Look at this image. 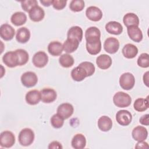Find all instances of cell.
I'll list each match as a JSON object with an SVG mask.
<instances>
[{"instance_id": "b9f144b4", "label": "cell", "mask_w": 149, "mask_h": 149, "mask_svg": "<svg viewBox=\"0 0 149 149\" xmlns=\"http://www.w3.org/2000/svg\"><path fill=\"white\" fill-rule=\"evenodd\" d=\"M48 148L51 149V148H62V146L61 144L56 141H54L51 142L49 146H48Z\"/></svg>"}, {"instance_id": "7c38bea8", "label": "cell", "mask_w": 149, "mask_h": 149, "mask_svg": "<svg viewBox=\"0 0 149 149\" xmlns=\"http://www.w3.org/2000/svg\"><path fill=\"white\" fill-rule=\"evenodd\" d=\"M86 15L89 20L93 22H98L101 19L102 17V12L99 8L91 6L87 8L86 10Z\"/></svg>"}, {"instance_id": "d6a6232c", "label": "cell", "mask_w": 149, "mask_h": 149, "mask_svg": "<svg viewBox=\"0 0 149 149\" xmlns=\"http://www.w3.org/2000/svg\"><path fill=\"white\" fill-rule=\"evenodd\" d=\"M86 49L88 52L91 55L98 54L101 49V42L99 41L96 42L87 43L86 42Z\"/></svg>"}, {"instance_id": "ac0fdd59", "label": "cell", "mask_w": 149, "mask_h": 149, "mask_svg": "<svg viewBox=\"0 0 149 149\" xmlns=\"http://www.w3.org/2000/svg\"><path fill=\"white\" fill-rule=\"evenodd\" d=\"M105 30L109 34L119 35L122 33L123 27L122 24L118 22L111 21L106 24Z\"/></svg>"}, {"instance_id": "cb8c5ba5", "label": "cell", "mask_w": 149, "mask_h": 149, "mask_svg": "<svg viewBox=\"0 0 149 149\" xmlns=\"http://www.w3.org/2000/svg\"><path fill=\"white\" fill-rule=\"evenodd\" d=\"M30 38V32L29 30L25 27H23L19 28L16 32V39L20 43H26L27 42Z\"/></svg>"}, {"instance_id": "4316f807", "label": "cell", "mask_w": 149, "mask_h": 149, "mask_svg": "<svg viewBox=\"0 0 149 149\" xmlns=\"http://www.w3.org/2000/svg\"><path fill=\"white\" fill-rule=\"evenodd\" d=\"M123 22L127 27L130 26H139V19L133 13H126L123 18Z\"/></svg>"}, {"instance_id": "ab89813d", "label": "cell", "mask_w": 149, "mask_h": 149, "mask_svg": "<svg viewBox=\"0 0 149 149\" xmlns=\"http://www.w3.org/2000/svg\"><path fill=\"white\" fill-rule=\"evenodd\" d=\"M66 0H52V6L56 10L63 9L66 5Z\"/></svg>"}, {"instance_id": "f1b7e54d", "label": "cell", "mask_w": 149, "mask_h": 149, "mask_svg": "<svg viewBox=\"0 0 149 149\" xmlns=\"http://www.w3.org/2000/svg\"><path fill=\"white\" fill-rule=\"evenodd\" d=\"M10 21L14 25L20 26L26 22L27 16L22 12H17L12 15Z\"/></svg>"}, {"instance_id": "7402d4cb", "label": "cell", "mask_w": 149, "mask_h": 149, "mask_svg": "<svg viewBox=\"0 0 149 149\" xmlns=\"http://www.w3.org/2000/svg\"><path fill=\"white\" fill-rule=\"evenodd\" d=\"M71 144L72 147L74 149L84 148L86 145V139L82 134H76L73 136Z\"/></svg>"}, {"instance_id": "7a4b0ae2", "label": "cell", "mask_w": 149, "mask_h": 149, "mask_svg": "<svg viewBox=\"0 0 149 149\" xmlns=\"http://www.w3.org/2000/svg\"><path fill=\"white\" fill-rule=\"evenodd\" d=\"M34 140V133L30 128L22 129L18 136L19 143L23 146H29L33 143Z\"/></svg>"}, {"instance_id": "ba28073f", "label": "cell", "mask_w": 149, "mask_h": 149, "mask_svg": "<svg viewBox=\"0 0 149 149\" xmlns=\"http://www.w3.org/2000/svg\"><path fill=\"white\" fill-rule=\"evenodd\" d=\"M104 48L109 54H115L119 48V42L116 38L109 37L105 40L104 43Z\"/></svg>"}, {"instance_id": "484cf974", "label": "cell", "mask_w": 149, "mask_h": 149, "mask_svg": "<svg viewBox=\"0 0 149 149\" xmlns=\"http://www.w3.org/2000/svg\"><path fill=\"white\" fill-rule=\"evenodd\" d=\"M98 127L102 132H108L112 127V121L107 116H102L98 120Z\"/></svg>"}, {"instance_id": "f6af8a7d", "label": "cell", "mask_w": 149, "mask_h": 149, "mask_svg": "<svg viewBox=\"0 0 149 149\" xmlns=\"http://www.w3.org/2000/svg\"><path fill=\"white\" fill-rule=\"evenodd\" d=\"M143 82L146 85V86L148 87V72H146L143 76Z\"/></svg>"}, {"instance_id": "d590c367", "label": "cell", "mask_w": 149, "mask_h": 149, "mask_svg": "<svg viewBox=\"0 0 149 149\" xmlns=\"http://www.w3.org/2000/svg\"><path fill=\"white\" fill-rule=\"evenodd\" d=\"M51 123L54 128H61L64 123V119L58 113L54 114L51 118Z\"/></svg>"}, {"instance_id": "2e32d148", "label": "cell", "mask_w": 149, "mask_h": 149, "mask_svg": "<svg viewBox=\"0 0 149 149\" xmlns=\"http://www.w3.org/2000/svg\"><path fill=\"white\" fill-rule=\"evenodd\" d=\"M133 138L137 141H144L148 136V132L146 127L142 126H137L135 127L132 132Z\"/></svg>"}, {"instance_id": "d6986e66", "label": "cell", "mask_w": 149, "mask_h": 149, "mask_svg": "<svg viewBox=\"0 0 149 149\" xmlns=\"http://www.w3.org/2000/svg\"><path fill=\"white\" fill-rule=\"evenodd\" d=\"M112 61L111 58L107 54H101L96 59L97 66L101 69H107L112 65Z\"/></svg>"}, {"instance_id": "d4e9b609", "label": "cell", "mask_w": 149, "mask_h": 149, "mask_svg": "<svg viewBox=\"0 0 149 149\" xmlns=\"http://www.w3.org/2000/svg\"><path fill=\"white\" fill-rule=\"evenodd\" d=\"M122 52L125 58L132 59L138 54V48L132 44H127L122 48Z\"/></svg>"}, {"instance_id": "6da1fadb", "label": "cell", "mask_w": 149, "mask_h": 149, "mask_svg": "<svg viewBox=\"0 0 149 149\" xmlns=\"http://www.w3.org/2000/svg\"><path fill=\"white\" fill-rule=\"evenodd\" d=\"M113 102L119 108H125L131 104L132 98L128 94L122 91H119L113 95Z\"/></svg>"}, {"instance_id": "8992f818", "label": "cell", "mask_w": 149, "mask_h": 149, "mask_svg": "<svg viewBox=\"0 0 149 149\" xmlns=\"http://www.w3.org/2000/svg\"><path fill=\"white\" fill-rule=\"evenodd\" d=\"M21 81L24 86L28 88L32 87L37 83L38 77L34 72H26L22 75Z\"/></svg>"}, {"instance_id": "8fae6325", "label": "cell", "mask_w": 149, "mask_h": 149, "mask_svg": "<svg viewBox=\"0 0 149 149\" xmlns=\"http://www.w3.org/2000/svg\"><path fill=\"white\" fill-rule=\"evenodd\" d=\"M41 100L44 103L54 102L57 97L56 92L51 88H44L40 91Z\"/></svg>"}, {"instance_id": "4dcf8cb0", "label": "cell", "mask_w": 149, "mask_h": 149, "mask_svg": "<svg viewBox=\"0 0 149 149\" xmlns=\"http://www.w3.org/2000/svg\"><path fill=\"white\" fill-rule=\"evenodd\" d=\"M148 98H139L135 100L133 107L134 109L138 112H143L147 110L148 108Z\"/></svg>"}, {"instance_id": "7bdbcfd3", "label": "cell", "mask_w": 149, "mask_h": 149, "mask_svg": "<svg viewBox=\"0 0 149 149\" xmlns=\"http://www.w3.org/2000/svg\"><path fill=\"white\" fill-rule=\"evenodd\" d=\"M135 148H148V146L147 143L145 142L144 141H139L136 144Z\"/></svg>"}, {"instance_id": "60d3db41", "label": "cell", "mask_w": 149, "mask_h": 149, "mask_svg": "<svg viewBox=\"0 0 149 149\" xmlns=\"http://www.w3.org/2000/svg\"><path fill=\"white\" fill-rule=\"evenodd\" d=\"M148 116L149 115L148 114H146L143 116H142L140 119H139V122L143 125H145V126H148L149 125V120H148Z\"/></svg>"}, {"instance_id": "836d02e7", "label": "cell", "mask_w": 149, "mask_h": 149, "mask_svg": "<svg viewBox=\"0 0 149 149\" xmlns=\"http://www.w3.org/2000/svg\"><path fill=\"white\" fill-rule=\"evenodd\" d=\"M15 52L18 57L19 66H23L26 64L29 58V56L27 52L23 49H16Z\"/></svg>"}, {"instance_id": "5b68a950", "label": "cell", "mask_w": 149, "mask_h": 149, "mask_svg": "<svg viewBox=\"0 0 149 149\" xmlns=\"http://www.w3.org/2000/svg\"><path fill=\"white\" fill-rule=\"evenodd\" d=\"M100 30L95 26L88 27L85 32V38L87 43L96 42L100 40Z\"/></svg>"}, {"instance_id": "e575fe53", "label": "cell", "mask_w": 149, "mask_h": 149, "mask_svg": "<svg viewBox=\"0 0 149 149\" xmlns=\"http://www.w3.org/2000/svg\"><path fill=\"white\" fill-rule=\"evenodd\" d=\"M84 2L82 0H72L69 5L70 9L75 12L81 11L84 8Z\"/></svg>"}, {"instance_id": "ffe728a7", "label": "cell", "mask_w": 149, "mask_h": 149, "mask_svg": "<svg viewBox=\"0 0 149 149\" xmlns=\"http://www.w3.org/2000/svg\"><path fill=\"white\" fill-rule=\"evenodd\" d=\"M83 32L82 29L79 26H75L70 27L69 29L67 34V38L76 40L79 42H81L83 38Z\"/></svg>"}, {"instance_id": "9a60e30c", "label": "cell", "mask_w": 149, "mask_h": 149, "mask_svg": "<svg viewBox=\"0 0 149 149\" xmlns=\"http://www.w3.org/2000/svg\"><path fill=\"white\" fill-rule=\"evenodd\" d=\"M29 15L30 19L35 22L41 21L45 16V12L42 8L37 5L33 7L29 12Z\"/></svg>"}, {"instance_id": "74e56055", "label": "cell", "mask_w": 149, "mask_h": 149, "mask_svg": "<svg viewBox=\"0 0 149 149\" xmlns=\"http://www.w3.org/2000/svg\"><path fill=\"white\" fill-rule=\"evenodd\" d=\"M79 65L81 66L85 69L87 74V77L91 76L95 72V66L93 65V63H92L90 62H87V61L83 62L80 63Z\"/></svg>"}, {"instance_id": "f546056e", "label": "cell", "mask_w": 149, "mask_h": 149, "mask_svg": "<svg viewBox=\"0 0 149 149\" xmlns=\"http://www.w3.org/2000/svg\"><path fill=\"white\" fill-rule=\"evenodd\" d=\"M79 43L77 40L67 38L63 44V50L67 53H72L77 49Z\"/></svg>"}, {"instance_id": "44dd1931", "label": "cell", "mask_w": 149, "mask_h": 149, "mask_svg": "<svg viewBox=\"0 0 149 149\" xmlns=\"http://www.w3.org/2000/svg\"><path fill=\"white\" fill-rule=\"evenodd\" d=\"M26 101L30 105H36L41 100L40 91L37 90H32L27 92L25 97Z\"/></svg>"}, {"instance_id": "603a6c76", "label": "cell", "mask_w": 149, "mask_h": 149, "mask_svg": "<svg viewBox=\"0 0 149 149\" xmlns=\"http://www.w3.org/2000/svg\"><path fill=\"white\" fill-rule=\"evenodd\" d=\"M71 76L74 80L76 81H81L87 77V74L85 69L79 65L72 70Z\"/></svg>"}, {"instance_id": "1f68e13d", "label": "cell", "mask_w": 149, "mask_h": 149, "mask_svg": "<svg viewBox=\"0 0 149 149\" xmlns=\"http://www.w3.org/2000/svg\"><path fill=\"white\" fill-rule=\"evenodd\" d=\"M59 62L62 67L68 68L73 66L74 61L72 56L68 54H64L59 57Z\"/></svg>"}, {"instance_id": "3957f363", "label": "cell", "mask_w": 149, "mask_h": 149, "mask_svg": "<svg viewBox=\"0 0 149 149\" xmlns=\"http://www.w3.org/2000/svg\"><path fill=\"white\" fill-rule=\"evenodd\" d=\"M135 84V79L134 76L129 73H123L119 78L120 86L123 90H129L133 88Z\"/></svg>"}, {"instance_id": "9c48e42d", "label": "cell", "mask_w": 149, "mask_h": 149, "mask_svg": "<svg viewBox=\"0 0 149 149\" xmlns=\"http://www.w3.org/2000/svg\"><path fill=\"white\" fill-rule=\"evenodd\" d=\"M48 62V56L44 51H38L36 52L32 59L33 65L39 68L44 67Z\"/></svg>"}, {"instance_id": "52a82bcc", "label": "cell", "mask_w": 149, "mask_h": 149, "mask_svg": "<svg viewBox=\"0 0 149 149\" xmlns=\"http://www.w3.org/2000/svg\"><path fill=\"white\" fill-rule=\"evenodd\" d=\"M116 120L121 126H127L132 120L131 113L127 110H120L116 114Z\"/></svg>"}, {"instance_id": "5bb4252c", "label": "cell", "mask_w": 149, "mask_h": 149, "mask_svg": "<svg viewBox=\"0 0 149 149\" xmlns=\"http://www.w3.org/2000/svg\"><path fill=\"white\" fill-rule=\"evenodd\" d=\"M15 34V29L8 24H3L1 26L0 28V36L1 37L5 40H11Z\"/></svg>"}, {"instance_id": "4fadbf2b", "label": "cell", "mask_w": 149, "mask_h": 149, "mask_svg": "<svg viewBox=\"0 0 149 149\" xmlns=\"http://www.w3.org/2000/svg\"><path fill=\"white\" fill-rule=\"evenodd\" d=\"M74 108L69 103H63L59 105L57 108V113L64 119L69 118L73 113Z\"/></svg>"}, {"instance_id": "83f0119b", "label": "cell", "mask_w": 149, "mask_h": 149, "mask_svg": "<svg viewBox=\"0 0 149 149\" xmlns=\"http://www.w3.org/2000/svg\"><path fill=\"white\" fill-rule=\"evenodd\" d=\"M63 49V45L57 41H52L48 45V51L52 56L60 55Z\"/></svg>"}, {"instance_id": "ee69618b", "label": "cell", "mask_w": 149, "mask_h": 149, "mask_svg": "<svg viewBox=\"0 0 149 149\" xmlns=\"http://www.w3.org/2000/svg\"><path fill=\"white\" fill-rule=\"evenodd\" d=\"M40 3L44 6H49L52 4V0H40Z\"/></svg>"}, {"instance_id": "e0dca14e", "label": "cell", "mask_w": 149, "mask_h": 149, "mask_svg": "<svg viewBox=\"0 0 149 149\" xmlns=\"http://www.w3.org/2000/svg\"><path fill=\"white\" fill-rule=\"evenodd\" d=\"M127 34L131 40L136 42H140L143 39V33L138 26H130L127 28Z\"/></svg>"}, {"instance_id": "30bf717a", "label": "cell", "mask_w": 149, "mask_h": 149, "mask_svg": "<svg viewBox=\"0 0 149 149\" xmlns=\"http://www.w3.org/2000/svg\"><path fill=\"white\" fill-rule=\"evenodd\" d=\"M3 62L9 68H15L19 65L18 57L15 51H9L5 53L2 57Z\"/></svg>"}, {"instance_id": "f35d334b", "label": "cell", "mask_w": 149, "mask_h": 149, "mask_svg": "<svg viewBox=\"0 0 149 149\" xmlns=\"http://www.w3.org/2000/svg\"><path fill=\"white\" fill-rule=\"evenodd\" d=\"M38 5V2L36 0H27L21 2V6L22 9L29 12L33 7Z\"/></svg>"}, {"instance_id": "277c9868", "label": "cell", "mask_w": 149, "mask_h": 149, "mask_svg": "<svg viewBox=\"0 0 149 149\" xmlns=\"http://www.w3.org/2000/svg\"><path fill=\"white\" fill-rule=\"evenodd\" d=\"M15 143V136L10 131H4L0 135V145L2 147L10 148Z\"/></svg>"}, {"instance_id": "8d00e7d4", "label": "cell", "mask_w": 149, "mask_h": 149, "mask_svg": "<svg viewBox=\"0 0 149 149\" xmlns=\"http://www.w3.org/2000/svg\"><path fill=\"white\" fill-rule=\"evenodd\" d=\"M149 55L147 53L141 54L137 59V65L144 68H147L149 66Z\"/></svg>"}]
</instances>
